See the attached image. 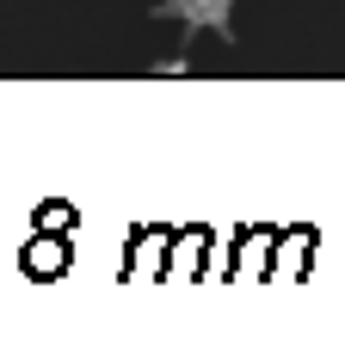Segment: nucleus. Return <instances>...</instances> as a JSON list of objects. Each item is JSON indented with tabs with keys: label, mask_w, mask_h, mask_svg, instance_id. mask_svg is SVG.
Wrapping results in <instances>:
<instances>
[{
	"label": "nucleus",
	"mask_w": 345,
	"mask_h": 364,
	"mask_svg": "<svg viewBox=\"0 0 345 364\" xmlns=\"http://www.w3.org/2000/svg\"><path fill=\"white\" fill-rule=\"evenodd\" d=\"M167 19H179L185 31H216L229 38V19H234V0H154Z\"/></svg>",
	"instance_id": "obj_1"
}]
</instances>
